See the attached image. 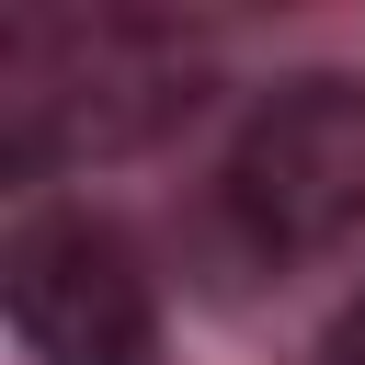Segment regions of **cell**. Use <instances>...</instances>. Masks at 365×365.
Listing matches in <instances>:
<instances>
[{
    "mask_svg": "<svg viewBox=\"0 0 365 365\" xmlns=\"http://www.w3.org/2000/svg\"><path fill=\"white\" fill-rule=\"evenodd\" d=\"M194 103V46L148 11H11L0 23V160L68 171L160 137Z\"/></svg>",
    "mask_w": 365,
    "mask_h": 365,
    "instance_id": "6da1fadb",
    "label": "cell"
},
{
    "mask_svg": "<svg viewBox=\"0 0 365 365\" xmlns=\"http://www.w3.org/2000/svg\"><path fill=\"white\" fill-rule=\"evenodd\" d=\"M217 205H228V228H240L262 262L342 251V240L365 228V80L308 68V80L262 91L251 125L228 137Z\"/></svg>",
    "mask_w": 365,
    "mask_h": 365,
    "instance_id": "7a4b0ae2",
    "label": "cell"
},
{
    "mask_svg": "<svg viewBox=\"0 0 365 365\" xmlns=\"http://www.w3.org/2000/svg\"><path fill=\"white\" fill-rule=\"evenodd\" d=\"M0 297L34 365H148L160 354V297L103 217H23L0 251Z\"/></svg>",
    "mask_w": 365,
    "mask_h": 365,
    "instance_id": "3957f363",
    "label": "cell"
},
{
    "mask_svg": "<svg viewBox=\"0 0 365 365\" xmlns=\"http://www.w3.org/2000/svg\"><path fill=\"white\" fill-rule=\"evenodd\" d=\"M319 365H365V297H354V308L331 319V354H319Z\"/></svg>",
    "mask_w": 365,
    "mask_h": 365,
    "instance_id": "277c9868",
    "label": "cell"
}]
</instances>
